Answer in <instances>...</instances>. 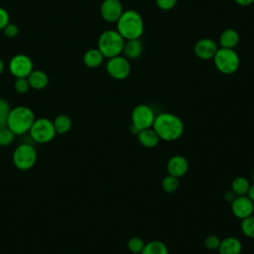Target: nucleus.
<instances>
[{
	"mask_svg": "<svg viewBox=\"0 0 254 254\" xmlns=\"http://www.w3.org/2000/svg\"><path fill=\"white\" fill-rule=\"evenodd\" d=\"M116 23V31L124 38V40L140 39L144 32L143 19L135 10L123 11Z\"/></svg>",
	"mask_w": 254,
	"mask_h": 254,
	"instance_id": "nucleus-2",
	"label": "nucleus"
},
{
	"mask_svg": "<svg viewBox=\"0 0 254 254\" xmlns=\"http://www.w3.org/2000/svg\"><path fill=\"white\" fill-rule=\"evenodd\" d=\"M154 120V111L146 104H139L132 111V126L139 132L153 126Z\"/></svg>",
	"mask_w": 254,
	"mask_h": 254,
	"instance_id": "nucleus-8",
	"label": "nucleus"
},
{
	"mask_svg": "<svg viewBox=\"0 0 254 254\" xmlns=\"http://www.w3.org/2000/svg\"><path fill=\"white\" fill-rule=\"evenodd\" d=\"M213 63L218 71L223 74H231L238 69L240 60L234 49L219 48L213 57Z\"/></svg>",
	"mask_w": 254,
	"mask_h": 254,
	"instance_id": "nucleus-5",
	"label": "nucleus"
},
{
	"mask_svg": "<svg viewBox=\"0 0 254 254\" xmlns=\"http://www.w3.org/2000/svg\"><path fill=\"white\" fill-rule=\"evenodd\" d=\"M247 196H248L252 201H254V185L251 186V187H249V190H248V191H247Z\"/></svg>",
	"mask_w": 254,
	"mask_h": 254,
	"instance_id": "nucleus-36",
	"label": "nucleus"
},
{
	"mask_svg": "<svg viewBox=\"0 0 254 254\" xmlns=\"http://www.w3.org/2000/svg\"><path fill=\"white\" fill-rule=\"evenodd\" d=\"M224 198H225L227 201L232 202V201L234 200V198H235V193H234L232 190H228V191H226V192L224 193Z\"/></svg>",
	"mask_w": 254,
	"mask_h": 254,
	"instance_id": "nucleus-34",
	"label": "nucleus"
},
{
	"mask_svg": "<svg viewBox=\"0 0 254 254\" xmlns=\"http://www.w3.org/2000/svg\"><path fill=\"white\" fill-rule=\"evenodd\" d=\"M9 23L8 12L4 8H0V29H4Z\"/></svg>",
	"mask_w": 254,
	"mask_h": 254,
	"instance_id": "nucleus-33",
	"label": "nucleus"
},
{
	"mask_svg": "<svg viewBox=\"0 0 254 254\" xmlns=\"http://www.w3.org/2000/svg\"><path fill=\"white\" fill-rule=\"evenodd\" d=\"M128 249L133 252V253H141L145 244L143 242V240L139 237H133L131 239H129L128 241Z\"/></svg>",
	"mask_w": 254,
	"mask_h": 254,
	"instance_id": "nucleus-28",
	"label": "nucleus"
},
{
	"mask_svg": "<svg viewBox=\"0 0 254 254\" xmlns=\"http://www.w3.org/2000/svg\"><path fill=\"white\" fill-rule=\"evenodd\" d=\"M204 244H205V247L208 250H216L219 247L220 240L215 235H209V236L206 237V239L204 241Z\"/></svg>",
	"mask_w": 254,
	"mask_h": 254,
	"instance_id": "nucleus-30",
	"label": "nucleus"
},
{
	"mask_svg": "<svg viewBox=\"0 0 254 254\" xmlns=\"http://www.w3.org/2000/svg\"><path fill=\"white\" fill-rule=\"evenodd\" d=\"M162 187H163L165 191L173 192L179 187V180H178V178L169 175V176L164 178V180L162 182Z\"/></svg>",
	"mask_w": 254,
	"mask_h": 254,
	"instance_id": "nucleus-26",
	"label": "nucleus"
},
{
	"mask_svg": "<svg viewBox=\"0 0 254 254\" xmlns=\"http://www.w3.org/2000/svg\"><path fill=\"white\" fill-rule=\"evenodd\" d=\"M4 33L7 37H15L18 34V27L15 24L8 23L7 26L4 28Z\"/></svg>",
	"mask_w": 254,
	"mask_h": 254,
	"instance_id": "nucleus-32",
	"label": "nucleus"
},
{
	"mask_svg": "<svg viewBox=\"0 0 254 254\" xmlns=\"http://www.w3.org/2000/svg\"><path fill=\"white\" fill-rule=\"evenodd\" d=\"M30 87L35 89H43L47 86L49 82L48 75L42 70H32L31 73L27 76Z\"/></svg>",
	"mask_w": 254,
	"mask_h": 254,
	"instance_id": "nucleus-19",
	"label": "nucleus"
},
{
	"mask_svg": "<svg viewBox=\"0 0 254 254\" xmlns=\"http://www.w3.org/2000/svg\"><path fill=\"white\" fill-rule=\"evenodd\" d=\"M153 127L160 139L165 141H175L179 139L184 131L182 120L171 113H161L157 115Z\"/></svg>",
	"mask_w": 254,
	"mask_h": 254,
	"instance_id": "nucleus-1",
	"label": "nucleus"
},
{
	"mask_svg": "<svg viewBox=\"0 0 254 254\" xmlns=\"http://www.w3.org/2000/svg\"><path fill=\"white\" fill-rule=\"evenodd\" d=\"M14 87L18 93H26L30 87L27 77H18L15 80Z\"/></svg>",
	"mask_w": 254,
	"mask_h": 254,
	"instance_id": "nucleus-29",
	"label": "nucleus"
},
{
	"mask_svg": "<svg viewBox=\"0 0 254 254\" xmlns=\"http://www.w3.org/2000/svg\"><path fill=\"white\" fill-rule=\"evenodd\" d=\"M189 169V164L186 158L183 156H174L172 157L167 165V170L169 175L174 176L176 178L184 176Z\"/></svg>",
	"mask_w": 254,
	"mask_h": 254,
	"instance_id": "nucleus-14",
	"label": "nucleus"
},
{
	"mask_svg": "<svg viewBox=\"0 0 254 254\" xmlns=\"http://www.w3.org/2000/svg\"><path fill=\"white\" fill-rule=\"evenodd\" d=\"M125 40L115 30L104 31L98 39L97 49L101 52L104 58H113L121 55Z\"/></svg>",
	"mask_w": 254,
	"mask_h": 254,
	"instance_id": "nucleus-4",
	"label": "nucleus"
},
{
	"mask_svg": "<svg viewBox=\"0 0 254 254\" xmlns=\"http://www.w3.org/2000/svg\"><path fill=\"white\" fill-rule=\"evenodd\" d=\"M35 114L27 106H17L10 110L6 125L15 135L28 133L35 121Z\"/></svg>",
	"mask_w": 254,
	"mask_h": 254,
	"instance_id": "nucleus-3",
	"label": "nucleus"
},
{
	"mask_svg": "<svg viewBox=\"0 0 254 254\" xmlns=\"http://www.w3.org/2000/svg\"><path fill=\"white\" fill-rule=\"evenodd\" d=\"M103 55L98 49H90L83 56V62L88 67H97L102 64Z\"/></svg>",
	"mask_w": 254,
	"mask_h": 254,
	"instance_id": "nucleus-20",
	"label": "nucleus"
},
{
	"mask_svg": "<svg viewBox=\"0 0 254 254\" xmlns=\"http://www.w3.org/2000/svg\"><path fill=\"white\" fill-rule=\"evenodd\" d=\"M142 52H143V44L140 39L125 40L122 53L124 54V57L126 59L136 60L142 55Z\"/></svg>",
	"mask_w": 254,
	"mask_h": 254,
	"instance_id": "nucleus-15",
	"label": "nucleus"
},
{
	"mask_svg": "<svg viewBox=\"0 0 254 254\" xmlns=\"http://www.w3.org/2000/svg\"><path fill=\"white\" fill-rule=\"evenodd\" d=\"M123 13V6L120 0H103L100 6L101 17L106 22H117Z\"/></svg>",
	"mask_w": 254,
	"mask_h": 254,
	"instance_id": "nucleus-11",
	"label": "nucleus"
},
{
	"mask_svg": "<svg viewBox=\"0 0 254 254\" xmlns=\"http://www.w3.org/2000/svg\"><path fill=\"white\" fill-rule=\"evenodd\" d=\"M231 209L233 214L237 218L243 219L252 215V212L254 210V204L248 196L239 195L235 197L234 200L231 202Z\"/></svg>",
	"mask_w": 254,
	"mask_h": 254,
	"instance_id": "nucleus-13",
	"label": "nucleus"
},
{
	"mask_svg": "<svg viewBox=\"0 0 254 254\" xmlns=\"http://www.w3.org/2000/svg\"><path fill=\"white\" fill-rule=\"evenodd\" d=\"M218 50L216 43L209 38L199 39L193 47V52L195 56L203 61L213 59L216 51Z\"/></svg>",
	"mask_w": 254,
	"mask_h": 254,
	"instance_id": "nucleus-12",
	"label": "nucleus"
},
{
	"mask_svg": "<svg viewBox=\"0 0 254 254\" xmlns=\"http://www.w3.org/2000/svg\"><path fill=\"white\" fill-rule=\"evenodd\" d=\"M239 42V34L234 29H225L219 37V45L221 48L234 49Z\"/></svg>",
	"mask_w": 254,
	"mask_h": 254,
	"instance_id": "nucleus-17",
	"label": "nucleus"
},
{
	"mask_svg": "<svg viewBox=\"0 0 254 254\" xmlns=\"http://www.w3.org/2000/svg\"><path fill=\"white\" fill-rule=\"evenodd\" d=\"M12 161L17 169L27 171L35 165L37 161V151L33 145L22 143L14 150Z\"/></svg>",
	"mask_w": 254,
	"mask_h": 254,
	"instance_id": "nucleus-7",
	"label": "nucleus"
},
{
	"mask_svg": "<svg viewBox=\"0 0 254 254\" xmlns=\"http://www.w3.org/2000/svg\"><path fill=\"white\" fill-rule=\"evenodd\" d=\"M138 140L143 146L147 148H153L158 144L160 137L158 136V134L154 129L147 128V129L141 130L138 133Z\"/></svg>",
	"mask_w": 254,
	"mask_h": 254,
	"instance_id": "nucleus-18",
	"label": "nucleus"
},
{
	"mask_svg": "<svg viewBox=\"0 0 254 254\" xmlns=\"http://www.w3.org/2000/svg\"><path fill=\"white\" fill-rule=\"evenodd\" d=\"M155 1L158 8L163 11H169L173 9L178 2V0H155Z\"/></svg>",
	"mask_w": 254,
	"mask_h": 254,
	"instance_id": "nucleus-31",
	"label": "nucleus"
},
{
	"mask_svg": "<svg viewBox=\"0 0 254 254\" xmlns=\"http://www.w3.org/2000/svg\"><path fill=\"white\" fill-rule=\"evenodd\" d=\"M240 6H249L254 2V0H234Z\"/></svg>",
	"mask_w": 254,
	"mask_h": 254,
	"instance_id": "nucleus-35",
	"label": "nucleus"
},
{
	"mask_svg": "<svg viewBox=\"0 0 254 254\" xmlns=\"http://www.w3.org/2000/svg\"><path fill=\"white\" fill-rule=\"evenodd\" d=\"M241 230L246 236L254 238V216L250 215L242 219Z\"/></svg>",
	"mask_w": 254,
	"mask_h": 254,
	"instance_id": "nucleus-25",
	"label": "nucleus"
},
{
	"mask_svg": "<svg viewBox=\"0 0 254 254\" xmlns=\"http://www.w3.org/2000/svg\"><path fill=\"white\" fill-rule=\"evenodd\" d=\"M242 249L241 242L235 237H227L220 241L218 250L220 254H239Z\"/></svg>",
	"mask_w": 254,
	"mask_h": 254,
	"instance_id": "nucleus-16",
	"label": "nucleus"
},
{
	"mask_svg": "<svg viewBox=\"0 0 254 254\" xmlns=\"http://www.w3.org/2000/svg\"><path fill=\"white\" fill-rule=\"evenodd\" d=\"M10 110L11 108L9 103L5 99L0 98V126L6 125V121L10 113Z\"/></svg>",
	"mask_w": 254,
	"mask_h": 254,
	"instance_id": "nucleus-27",
	"label": "nucleus"
},
{
	"mask_svg": "<svg viewBox=\"0 0 254 254\" xmlns=\"http://www.w3.org/2000/svg\"><path fill=\"white\" fill-rule=\"evenodd\" d=\"M28 133L32 141L40 144L51 142L57 134L53 121H51L48 118L35 119Z\"/></svg>",
	"mask_w": 254,
	"mask_h": 254,
	"instance_id": "nucleus-6",
	"label": "nucleus"
},
{
	"mask_svg": "<svg viewBox=\"0 0 254 254\" xmlns=\"http://www.w3.org/2000/svg\"><path fill=\"white\" fill-rule=\"evenodd\" d=\"M57 134H65L71 128V119L64 114H61L53 121Z\"/></svg>",
	"mask_w": 254,
	"mask_h": 254,
	"instance_id": "nucleus-21",
	"label": "nucleus"
},
{
	"mask_svg": "<svg viewBox=\"0 0 254 254\" xmlns=\"http://www.w3.org/2000/svg\"><path fill=\"white\" fill-rule=\"evenodd\" d=\"M141 254H168V249L163 242L156 240L147 243Z\"/></svg>",
	"mask_w": 254,
	"mask_h": 254,
	"instance_id": "nucleus-22",
	"label": "nucleus"
},
{
	"mask_svg": "<svg viewBox=\"0 0 254 254\" xmlns=\"http://www.w3.org/2000/svg\"><path fill=\"white\" fill-rule=\"evenodd\" d=\"M106 70L111 77L115 79H124L130 74L131 65L128 59L119 55L109 59L106 64Z\"/></svg>",
	"mask_w": 254,
	"mask_h": 254,
	"instance_id": "nucleus-9",
	"label": "nucleus"
},
{
	"mask_svg": "<svg viewBox=\"0 0 254 254\" xmlns=\"http://www.w3.org/2000/svg\"><path fill=\"white\" fill-rule=\"evenodd\" d=\"M15 136L7 125L0 126V147L9 146L14 141Z\"/></svg>",
	"mask_w": 254,
	"mask_h": 254,
	"instance_id": "nucleus-24",
	"label": "nucleus"
},
{
	"mask_svg": "<svg viewBox=\"0 0 254 254\" xmlns=\"http://www.w3.org/2000/svg\"><path fill=\"white\" fill-rule=\"evenodd\" d=\"M9 68L15 77H27L33 70V63L28 56L16 55L10 61Z\"/></svg>",
	"mask_w": 254,
	"mask_h": 254,
	"instance_id": "nucleus-10",
	"label": "nucleus"
},
{
	"mask_svg": "<svg viewBox=\"0 0 254 254\" xmlns=\"http://www.w3.org/2000/svg\"><path fill=\"white\" fill-rule=\"evenodd\" d=\"M3 70H4V63H3V61L0 60V73H1Z\"/></svg>",
	"mask_w": 254,
	"mask_h": 254,
	"instance_id": "nucleus-37",
	"label": "nucleus"
},
{
	"mask_svg": "<svg viewBox=\"0 0 254 254\" xmlns=\"http://www.w3.org/2000/svg\"><path fill=\"white\" fill-rule=\"evenodd\" d=\"M231 190L235 193V195H244L247 193L249 190V183L245 178L238 177L236 178L231 185Z\"/></svg>",
	"mask_w": 254,
	"mask_h": 254,
	"instance_id": "nucleus-23",
	"label": "nucleus"
}]
</instances>
